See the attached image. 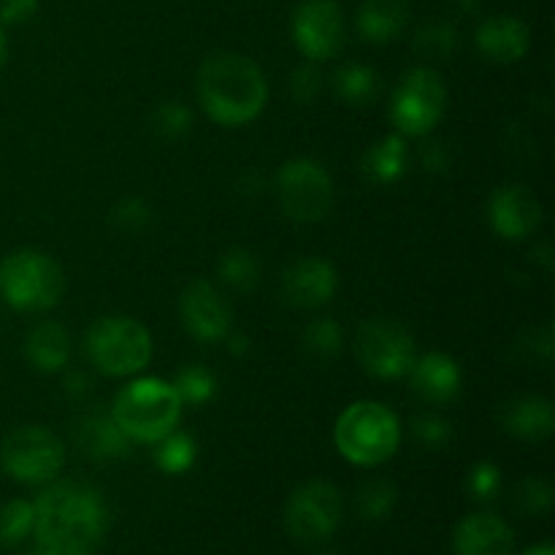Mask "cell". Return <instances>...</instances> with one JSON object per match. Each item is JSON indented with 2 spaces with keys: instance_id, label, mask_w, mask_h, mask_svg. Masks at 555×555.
I'll return each mask as SVG.
<instances>
[{
  "instance_id": "obj_26",
  "label": "cell",
  "mask_w": 555,
  "mask_h": 555,
  "mask_svg": "<svg viewBox=\"0 0 555 555\" xmlns=\"http://www.w3.org/2000/svg\"><path fill=\"white\" fill-rule=\"evenodd\" d=\"M217 271H220V276L225 285L236 287V291H242V293L253 291V287H258V282H260V260H258V255L247 247L228 249V253L220 258Z\"/></svg>"
},
{
  "instance_id": "obj_40",
  "label": "cell",
  "mask_w": 555,
  "mask_h": 555,
  "mask_svg": "<svg viewBox=\"0 0 555 555\" xmlns=\"http://www.w3.org/2000/svg\"><path fill=\"white\" fill-rule=\"evenodd\" d=\"M442 146L444 144H428L421 150L423 163H426L428 168H448V155H444Z\"/></svg>"
},
{
  "instance_id": "obj_42",
  "label": "cell",
  "mask_w": 555,
  "mask_h": 555,
  "mask_svg": "<svg viewBox=\"0 0 555 555\" xmlns=\"http://www.w3.org/2000/svg\"><path fill=\"white\" fill-rule=\"evenodd\" d=\"M5 60H9V38H5L3 25H0V68L5 65Z\"/></svg>"
},
{
  "instance_id": "obj_20",
  "label": "cell",
  "mask_w": 555,
  "mask_h": 555,
  "mask_svg": "<svg viewBox=\"0 0 555 555\" xmlns=\"http://www.w3.org/2000/svg\"><path fill=\"white\" fill-rule=\"evenodd\" d=\"M504 431L526 442H542L555 431V410L542 396H518L502 412Z\"/></svg>"
},
{
  "instance_id": "obj_22",
  "label": "cell",
  "mask_w": 555,
  "mask_h": 555,
  "mask_svg": "<svg viewBox=\"0 0 555 555\" xmlns=\"http://www.w3.org/2000/svg\"><path fill=\"white\" fill-rule=\"evenodd\" d=\"M25 356L33 369L43 374H54L68 363L70 358V336L57 323L33 325L25 339Z\"/></svg>"
},
{
  "instance_id": "obj_39",
  "label": "cell",
  "mask_w": 555,
  "mask_h": 555,
  "mask_svg": "<svg viewBox=\"0 0 555 555\" xmlns=\"http://www.w3.org/2000/svg\"><path fill=\"white\" fill-rule=\"evenodd\" d=\"M87 390H90V379H87L85 374L74 372L65 377V393H68L70 399H85Z\"/></svg>"
},
{
  "instance_id": "obj_35",
  "label": "cell",
  "mask_w": 555,
  "mask_h": 555,
  "mask_svg": "<svg viewBox=\"0 0 555 555\" xmlns=\"http://www.w3.org/2000/svg\"><path fill=\"white\" fill-rule=\"evenodd\" d=\"M412 437H415L423 448H442V444H448L450 437H453V426H450L444 417L428 412V415H417L415 421H412Z\"/></svg>"
},
{
  "instance_id": "obj_37",
  "label": "cell",
  "mask_w": 555,
  "mask_h": 555,
  "mask_svg": "<svg viewBox=\"0 0 555 555\" xmlns=\"http://www.w3.org/2000/svg\"><path fill=\"white\" fill-rule=\"evenodd\" d=\"M466 488H469V493L475 499H493L499 493V488H502V472L491 461H482V464H477L469 472Z\"/></svg>"
},
{
  "instance_id": "obj_24",
  "label": "cell",
  "mask_w": 555,
  "mask_h": 555,
  "mask_svg": "<svg viewBox=\"0 0 555 555\" xmlns=\"http://www.w3.org/2000/svg\"><path fill=\"white\" fill-rule=\"evenodd\" d=\"M334 92L347 106H369L379 92V79L369 65L347 63L334 74Z\"/></svg>"
},
{
  "instance_id": "obj_11",
  "label": "cell",
  "mask_w": 555,
  "mask_h": 555,
  "mask_svg": "<svg viewBox=\"0 0 555 555\" xmlns=\"http://www.w3.org/2000/svg\"><path fill=\"white\" fill-rule=\"evenodd\" d=\"M341 513V493L331 482L312 480L304 482L301 488L291 493L285 507L287 534L298 542H323L339 529Z\"/></svg>"
},
{
  "instance_id": "obj_43",
  "label": "cell",
  "mask_w": 555,
  "mask_h": 555,
  "mask_svg": "<svg viewBox=\"0 0 555 555\" xmlns=\"http://www.w3.org/2000/svg\"><path fill=\"white\" fill-rule=\"evenodd\" d=\"M453 3L459 5V11H469V14L480 9V0H453Z\"/></svg>"
},
{
  "instance_id": "obj_5",
  "label": "cell",
  "mask_w": 555,
  "mask_h": 555,
  "mask_svg": "<svg viewBox=\"0 0 555 555\" xmlns=\"http://www.w3.org/2000/svg\"><path fill=\"white\" fill-rule=\"evenodd\" d=\"M65 293V276L57 260L36 249H20L0 263V296L20 312H47Z\"/></svg>"
},
{
  "instance_id": "obj_41",
  "label": "cell",
  "mask_w": 555,
  "mask_h": 555,
  "mask_svg": "<svg viewBox=\"0 0 555 555\" xmlns=\"http://www.w3.org/2000/svg\"><path fill=\"white\" fill-rule=\"evenodd\" d=\"M228 350L231 352H236V356H244V352H247V347H249V341H247V336L244 334H233V331H228Z\"/></svg>"
},
{
  "instance_id": "obj_36",
  "label": "cell",
  "mask_w": 555,
  "mask_h": 555,
  "mask_svg": "<svg viewBox=\"0 0 555 555\" xmlns=\"http://www.w3.org/2000/svg\"><path fill=\"white\" fill-rule=\"evenodd\" d=\"M323 90V74H320L318 63H304L298 65L291 74V95L296 98L298 103H309L320 95Z\"/></svg>"
},
{
  "instance_id": "obj_2",
  "label": "cell",
  "mask_w": 555,
  "mask_h": 555,
  "mask_svg": "<svg viewBox=\"0 0 555 555\" xmlns=\"http://www.w3.org/2000/svg\"><path fill=\"white\" fill-rule=\"evenodd\" d=\"M198 101L209 119L225 128H242L260 117L269 101V85L255 60L238 52H215L201 63Z\"/></svg>"
},
{
  "instance_id": "obj_4",
  "label": "cell",
  "mask_w": 555,
  "mask_h": 555,
  "mask_svg": "<svg viewBox=\"0 0 555 555\" xmlns=\"http://www.w3.org/2000/svg\"><path fill=\"white\" fill-rule=\"evenodd\" d=\"M401 442V423L379 401H356L339 415L334 426V444L350 464H385L396 455Z\"/></svg>"
},
{
  "instance_id": "obj_6",
  "label": "cell",
  "mask_w": 555,
  "mask_h": 555,
  "mask_svg": "<svg viewBox=\"0 0 555 555\" xmlns=\"http://www.w3.org/2000/svg\"><path fill=\"white\" fill-rule=\"evenodd\" d=\"M90 361L108 377L139 374L152 361V336L139 320L108 314L95 320L85 336Z\"/></svg>"
},
{
  "instance_id": "obj_3",
  "label": "cell",
  "mask_w": 555,
  "mask_h": 555,
  "mask_svg": "<svg viewBox=\"0 0 555 555\" xmlns=\"http://www.w3.org/2000/svg\"><path fill=\"white\" fill-rule=\"evenodd\" d=\"M182 399L171 383L141 377L125 385L112 406V417L130 442L155 444L177 428L182 417Z\"/></svg>"
},
{
  "instance_id": "obj_44",
  "label": "cell",
  "mask_w": 555,
  "mask_h": 555,
  "mask_svg": "<svg viewBox=\"0 0 555 555\" xmlns=\"http://www.w3.org/2000/svg\"><path fill=\"white\" fill-rule=\"evenodd\" d=\"M524 555H555V551H553V545L551 542H545V545H537V547H531L529 553H524Z\"/></svg>"
},
{
  "instance_id": "obj_10",
  "label": "cell",
  "mask_w": 555,
  "mask_h": 555,
  "mask_svg": "<svg viewBox=\"0 0 555 555\" xmlns=\"http://www.w3.org/2000/svg\"><path fill=\"white\" fill-rule=\"evenodd\" d=\"M356 358L372 377L399 379L417 358L415 336L388 318H369L356 334Z\"/></svg>"
},
{
  "instance_id": "obj_9",
  "label": "cell",
  "mask_w": 555,
  "mask_h": 555,
  "mask_svg": "<svg viewBox=\"0 0 555 555\" xmlns=\"http://www.w3.org/2000/svg\"><path fill=\"white\" fill-rule=\"evenodd\" d=\"M276 198L291 220L318 222L334 206V182L323 163L312 157H296L276 173Z\"/></svg>"
},
{
  "instance_id": "obj_31",
  "label": "cell",
  "mask_w": 555,
  "mask_h": 555,
  "mask_svg": "<svg viewBox=\"0 0 555 555\" xmlns=\"http://www.w3.org/2000/svg\"><path fill=\"white\" fill-rule=\"evenodd\" d=\"M304 350L312 358H334L336 352L341 350V341H345V334H341L339 323L331 318H318L304 328Z\"/></svg>"
},
{
  "instance_id": "obj_17",
  "label": "cell",
  "mask_w": 555,
  "mask_h": 555,
  "mask_svg": "<svg viewBox=\"0 0 555 555\" xmlns=\"http://www.w3.org/2000/svg\"><path fill=\"white\" fill-rule=\"evenodd\" d=\"M406 374L415 396L426 404H450L461 393V369L444 352H426L415 358Z\"/></svg>"
},
{
  "instance_id": "obj_34",
  "label": "cell",
  "mask_w": 555,
  "mask_h": 555,
  "mask_svg": "<svg viewBox=\"0 0 555 555\" xmlns=\"http://www.w3.org/2000/svg\"><path fill=\"white\" fill-rule=\"evenodd\" d=\"M518 507L526 515H545L553 507V488L542 477H529L518 488Z\"/></svg>"
},
{
  "instance_id": "obj_45",
  "label": "cell",
  "mask_w": 555,
  "mask_h": 555,
  "mask_svg": "<svg viewBox=\"0 0 555 555\" xmlns=\"http://www.w3.org/2000/svg\"><path fill=\"white\" fill-rule=\"evenodd\" d=\"M27 555H57V553H54V551H49V547L38 545V542H36V547H33V551L27 553Z\"/></svg>"
},
{
  "instance_id": "obj_19",
  "label": "cell",
  "mask_w": 555,
  "mask_h": 555,
  "mask_svg": "<svg viewBox=\"0 0 555 555\" xmlns=\"http://www.w3.org/2000/svg\"><path fill=\"white\" fill-rule=\"evenodd\" d=\"M477 49L499 65L520 63L529 52V27L515 16H491L477 27Z\"/></svg>"
},
{
  "instance_id": "obj_7",
  "label": "cell",
  "mask_w": 555,
  "mask_h": 555,
  "mask_svg": "<svg viewBox=\"0 0 555 555\" xmlns=\"http://www.w3.org/2000/svg\"><path fill=\"white\" fill-rule=\"evenodd\" d=\"M448 106V90L442 76L434 68L417 65L401 76L399 87L390 103V119H393L399 135H428L442 119Z\"/></svg>"
},
{
  "instance_id": "obj_18",
  "label": "cell",
  "mask_w": 555,
  "mask_h": 555,
  "mask_svg": "<svg viewBox=\"0 0 555 555\" xmlns=\"http://www.w3.org/2000/svg\"><path fill=\"white\" fill-rule=\"evenodd\" d=\"M74 442L92 461H119L130 453V439L114 423L112 412H87L74 423Z\"/></svg>"
},
{
  "instance_id": "obj_14",
  "label": "cell",
  "mask_w": 555,
  "mask_h": 555,
  "mask_svg": "<svg viewBox=\"0 0 555 555\" xmlns=\"http://www.w3.org/2000/svg\"><path fill=\"white\" fill-rule=\"evenodd\" d=\"M488 220L502 238L520 242L542 222V204L524 184H504L488 201Z\"/></svg>"
},
{
  "instance_id": "obj_16",
  "label": "cell",
  "mask_w": 555,
  "mask_h": 555,
  "mask_svg": "<svg viewBox=\"0 0 555 555\" xmlns=\"http://www.w3.org/2000/svg\"><path fill=\"white\" fill-rule=\"evenodd\" d=\"M455 555H513L515 534L499 515H466L453 534Z\"/></svg>"
},
{
  "instance_id": "obj_46",
  "label": "cell",
  "mask_w": 555,
  "mask_h": 555,
  "mask_svg": "<svg viewBox=\"0 0 555 555\" xmlns=\"http://www.w3.org/2000/svg\"><path fill=\"white\" fill-rule=\"evenodd\" d=\"M325 555H336V553H325Z\"/></svg>"
},
{
  "instance_id": "obj_23",
  "label": "cell",
  "mask_w": 555,
  "mask_h": 555,
  "mask_svg": "<svg viewBox=\"0 0 555 555\" xmlns=\"http://www.w3.org/2000/svg\"><path fill=\"white\" fill-rule=\"evenodd\" d=\"M406 166H410V152L404 135L399 133L385 135L361 157V171L372 184H396L406 173Z\"/></svg>"
},
{
  "instance_id": "obj_27",
  "label": "cell",
  "mask_w": 555,
  "mask_h": 555,
  "mask_svg": "<svg viewBox=\"0 0 555 555\" xmlns=\"http://www.w3.org/2000/svg\"><path fill=\"white\" fill-rule=\"evenodd\" d=\"M399 491L390 480H366L356 493V509L366 520H383L393 513Z\"/></svg>"
},
{
  "instance_id": "obj_15",
  "label": "cell",
  "mask_w": 555,
  "mask_h": 555,
  "mask_svg": "<svg viewBox=\"0 0 555 555\" xmlns=\"http://www.w3.org/2000/svg\"><path fill=\"white\" fill-rule=\"evenodd\" d=\"M336 293V271L323 258H301L282 274V298L296 309H318Z\"/></svg>"
},
{
  "instance_id": "obj_38",
  "label": "cell",
  "mask_w": 555,
  "mask_h": 555,
  "mask_svg": "<svg viewBox=\"0 0 555 555\" xmlns=\"http://www.w3.org/2000/svg\"><path fill=\"white\" fill-rule=\"evenodd\" d=\"M38 11V0H0V25H22L33 20Z\"/></svg>"
},
{
  "instance_id": "obj_29",
  "label": "cell",
  "mask_w": 555,
  "mask_h": 555,
  "mask_svg": "<svg viewBox=\"0 0 555 555\" xmlns=\"http://www.w3.org/2000/svg\"><path fill=\"white\" fill-rule=\"evenodd\" d=\"M33 524H36V507L25 499H14V502L3 504L0 509V547H14L22 540L33 534Z\"/></svg>"
},
{
  "instance_id": "obj_28",
  "label": "cell",
  "mask_w": 555,
  "mask_h": 555,
  "mask_svg": "<svg viewBox=\"0 0 555 555\" xmlns=\"http://www.w3.org/2000/svg\"><path fill=\"white\" fill-rule=\"evenodd\" d=\"M171 385H173V390L179 393V399H182V404L201 406L217 396L215 372H209L206 366H198V363L179 369L177 379H173Z\"/></svg>"
},
{
  "instance_id": "obj_8",
  "label": "cell",
  "mask_w": 555,
  "mask_h": 555,
  "mask_svg": "<svg viewBox=\"0 0 555 555\" xmlns=\"http://www.w3.org/2000/svg\"><path fill=\"white\" fill-rule=\"evenodd\" d=\"M0 464L14 480L38 486L57 477L65 464V444L43 426H20L5 434L0 444Z\"/></svg>"
},
{
  "instance_id": "obj_32",
  "label": "cell",
  "mask_w": 555,
  "mask_h": 555,
  "mask_svg": "<svg viewBox=\"0 0 555 555\" xmlns=\"http://www.w3.org/2000/svg\"><path fill=\"white\" fill-rule=\"evenodd\" d=\"M455 47H459V30L450 22H428L415 36V52L421 57H448Z\"/></svg>"
},
{
  "instance_id": "obj_25",
  "label": "cell",
  "mask_w": 555,
  "mask_h": 555,
  "mask_svg": "<svg viewBox=\"0 0 555 555\" xmlns=\"http://www.w3.org/2000/svg\"><path fill=\"white\" fill-rule=\"evenodd\" d=\"M198 459V444L190 434L171 431L155 442V464L166 475H184Z\"/></svg>"
},
{
  "instance_id": "obj_12",
  "label": "cell",
  "mask_w": 555,
  "mask_h": 555,
  "mask_svg": "<svg viewBox=\"0 0 555 555\" xmlns=\"http://www.w3.org/2000/svg\"><path fill=\"white\" fill-rule=\"evenodd\" d=\"M293 43L312 63L334 60L345 47V14L336 0H301L291 22Z\"/></svg>"
},
{
  "instance_id": "obj_21",
  "label": "cell",
  "mask_w": 555,
  "mask_h": 555,
  "mask_svg": "<svg viewBox=\"0 0 555 555\" xmlns=\"http://www.w3.org/2000/svg\"><path fill=\"white\" fill-rule=\"evenodd\" d=\"M410 22L406 0H363L356 14V27L369 43H390Z\"/></svg>"
},
{
  "instance_id": "obj_30",
  "label": "cell",
  "mask_w": 555,
  "mask_h": 555,
  "mask_svg": "<svg viewBox=\"0 0 555 555\" xmlns=\"http://www.w3.org/2000/svg\"><path fill=\"white\" fill-rule=\"evenodd\" d=\"M190 128H193V112L182 101H163L150 117V130L163 141L182 139Z\"/></svg>"
},
{
  "instance_id": "obj_13",
  "label": "cell",
  "mask_w": 555,
  "mask_h": 555,
  "mask_svg": "<svg viewBox=\"0 0 555 555\" xmlns=\"http://www.w3.org/2000/svg\"><path fill=\"white\" fill-rule=\"evenodd\" d=\"M179 318L184 331L201 345L225 341L231 331V307L209 280H195L184 287L179 298Z\"/></svg>"
},
{
  "instance_id": "obj_33",
  "label": "cell",
  "mask_w": 555,
  "mask_h": 555,
  "mask_svg": "<svg viewBox=\"0 0 555 555\" xmlns=\"http://www.w3.org/2000/svg\"><path fill=\"white\" fill-rule=\"evenodd\" d=\"M114 228L128 233H141L152 225V209L144 198H125L112 209Z\"/></svg>"
},
{
  "instance_id": "obj_1",
  "label": "cell",
  "mask_w": 555,
  "mask_h": 555,
  "mask_svg": "<svg viewBox=\"0 0 555 555\" xmlns=\"http://www.w3.org/2000/svg\"><path fill=\"white\" fill-rule=\"evenodd\" d=\"M33 507L36 542L57 555H92L106 537L108 509L101 493L87 482H54Z\"/></svg>"
}]
</instances>
